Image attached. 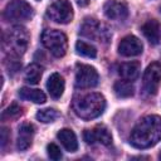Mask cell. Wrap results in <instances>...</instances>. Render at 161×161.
<instances>
[{"instance_id":"obj_1","label":"cell","mask_w":161,"mask_h":161,"mask_svg":"<svg viewBox=\"0 0 161 161\" xmlns=\"http://www.w3.org/2000/svg\"><path fill=\"white\" fill-rule=\"evenodd\" d=\"M161 140V117L156 114L146 116L133 127L130 143L136 148H150Z\"/></svg>"},{"instance_id":"obj_2","label":"cell","mask_w":161,"mask_h":161,"mask_svg":"<svg viewBox=\"0 0 161 161\" xmlns=\"http://www.w3.org/2000/svg\"><path fill=\"white\" fill-rule=\"evenodd\" d=\"M106 99L99 93H89L80 96L73 101V111L82 119H93L103 113Z\"/></svg>"},{"instance_id":"obj_3","label":"cell","mask_w":161,"mask_h":161,"mask_svg":"<svg viewBox=\"0 0 161 161\" xmlns=\"http://www.w3.org/2000/svg\"><path fill=\"white\" fill-rule=\"evenodd\" d=\"M29 44V33L23 26H13L3 36V49L9 57H20L25 53Z\"/></svg>"},{"instance_id":"obj_4","label":"cell","mask_w":161,"mask_h":161,"mask_svg":"<svg viewBox=\"0 0 161 161\" xmlns=\"http://www.w3.org/2000/svg\"><path fill=\"white\" fill-rule=\"evenodd\" d=\"M43 45L57 58L63 57L67 53L68 39L64 33L57 29H47L42 34Z\"/></svg>"},{"instance_id":"obj_5","label":"cell","mask_w":161,"mask_h":161,"mask_svg":"<svg viewBox=\"0 0 161 161\" xmlns=\"http://www.w3.org/2000/svg\"><path fill=\"white\" fill-rule=\"evenodd\" d=\"M31 18L33 8L26 0H11L4 10V19L6 21H28Z\"/></svg>"},{"instance_id":"obj_6","label":"cell","mask_w":161,"mask_h":161,"mask_svg":"<svg viewBox=\"0 0 161 161\" xmlns=\"http://www.w3.org/2000/svg\"><path fill=\"white\" fill-rule=\"evenodd\" d=\"M47 16L58 24H68L73 19V9L68 0H54L47 9Z\"/></svg>"},{"instance_id":"obj_7","label":"cell","mask_w":161,"mask_h":161,"mask_svg":"<svg viewBox=\"0 0 161 161\" xmlns=\"http://www.w3.org/2000/svg\"><path fill=\"white\" fill-rule=\"evenodd\" d=\"M80 34L96 42L107 43L111 38L109 29L96 19H86L80 26Z\"/></svg>"},{"instance_id":"obj_8","label":"cell","mask_w":161,"mask_h":161,"mask_svg":"<svg viewBox=\"0 0 161 161\" xmlns=\"http://www.w3.org/2000/svg\"><path fill=\"white\" fill-rule=\"evenodd\" d=\"M142 84H143V91L147 94L155 96L157 93L161 84V64L155 62L146 68L142 78Z\"/></svg>"},{"instance_id":"obj_9","label":"cell","mask_w":161,"mask_h":161,"mask_svg":"<svg viewBox=\"0 0 161 161\" xmlns=\"http://www.w3.org/2000/svg\"><path fill=\"white\" fill-rule=\"evenodd\" d=\"M99 75L96 68L88 64H77L75 68V87L77 88H92L98 84Z\"/></svg>"},{"instance_id":"obj_10","label":"cell","mask_w":161,"mask_h":161,"mask_svg":"<svg viewBox=\"0 0 161 161\" xmlns=\"http://www.w3.org/2000/svg\"><path fill=\"white\" fill-rule=\"evenodd\" d=\"M143 45L141 40L135 35L125 36L118 44V53L123 57H136L142 53Z\"/></svg>"},{"instance_id":"obj_11","label":"cell","mask_w":161,"mask_h":161,"mask_svg":"<svg viewBox=\"0 0 161 161\" xmlns=\"http://www.w3.org/2000/svg\"><path fill=\"white\" fill-rule=\"evenodd\" d=\"M103 13L108 19L123 20L128 15V6L119 0H107L103 5Z\"/></svg>"},{"instance_id":"obj_12","label":"cell","mask_w":161,"mask_h":161,"mask_svg":"<svg viewBox=\"0 0 161 161\" xmlns=\"http://www.w3.org/2000/svg\"><path fill=\"white\" fill-rule=\"evenodd\" d=\"M141 31L142 34L146 36V39L148 40V43L151 45H157L160 43L161 39V26L160 23L155 19H148L147 21H145L141 26Z\"/></svg>"},{"instance_id":"obj_13","label":"cell","mask_w":161,"mask_h":161,"mask_svg":"<svg viewBox=\"0 0 161 161\" xmlns=\"http://www.w3.org/2000/svg\"><path fill=\"white\" fill-rule=\"evenodd\" d=\"M33 137H34V127L30 123H23L19 127V132H18V141H16L18 148L20 151L28 150L31 146Z\"/></svg>"},{"instance_id":"obj_14","label":"cell","mask_w":161,"mask_h":161,"mask_svg":"<svg viewBox=\"0 0 161 161\" xmlns=\"http://www.w3.org/2000/svg\"><path fill=\"white\" fill-rule=\"evenodd\" d=\"M64 87H65L64 79L59 73L50 74V77L48 78V82H47V89L53 98H55V99L60 98L64 92Z\"/></svg>"},{"instance_id":"obj_15","label":"cell","mask_w":161,"mask_h":161,"mask_svg":"<svg viewBox=\"0 0 161 161\" xmlns=\"http://www.w3.org/2000/svg\"><path fill=\"white\" fill-rule=\"evenodd\" d=\"M58 140L63 145V147L69 152H75L78 150V141L75 133L69 128H63L57 133Z\"/></svg>"},{"instance_id":"obj_16","label":"cell","mask_w":161,"mask_h":161,"mask_svg":"<svg viewBox=\"0 0 161 161\" xmlns=\"http://www.w3.org/2000/svg\"><path fill=\"white\" fill-rule=\"evenodd\" d=\"M140 70H141V64L137 60H132V62H127L119 65L118 68V73L119 75L126 79V80H135L137 79V77L140 75Z\"/></svg>"},{"instance_id":"obj_17","label":"cell","mask_w":161,"mask_h":161,"mask_svg":"<svg viewBox=\"0 0 161 161\" xmlns=\"http://www.w3.org/2000/svg\"><path fill=\"white\" fill-rule=\"evenodd\" d=\"M19 97L21 99L31 101L34 103H40V104L47 101L44 92H42L40 89H34V88H29V87H21L19 89Z\"/></svg>"},{"instance_id":"obj_18","label":"cell","mask_w":161,"mask_h":161,"mask_svg":"<svg viewBox=\"0 0 161 161\" xmlns=\"http://www.w3.org/2000/svg\"><path fill=\"white\" fill-rule=\"evenodd\" d=\"M113 91H114L117 97H119V98H128V97L133 96L135 87H133V84L130 80L122 79V80H117L114 83Z\"/></svg>"},{"instance_id":"obj_19","label":"cell","mask_w":161,"mask_h":161,"mask_svg":"<svg viewBox=\"0 0 161 161\" xmlns=\"http://www.w3.org/2000/svg\"><path fill=\"white\" fill-rule=\"evenodd\" d=\"M42 74H43L42 67L34 63L26 68L25 74H24V79H25V82H28L30 84H38L40 78H42Z\"/></svg>"},{"instance_id":"obj_20","label":"cell","mask_w":161,"mask_h":161,"mask_svg":"<svg viewBox=\"0 0 161 161\" xmlns=\"http://www.w3.org/2000/svg\"><path fill=\"white\" fill-rule=\"evenodd\" d=\"M94 131V135H96V140L97 142L104 145V146H109L112 143V136H111V132L108 131V128L103 125H98L93 128Z\"/></svg>"},{"instance_id":"obj_21","label":"cell","mask_w":161,"mask_h":161,"mask_svg":"<svg viewBox=\"0 0 161 161\" xmlns=\"http://www.w3.org/2000/svg\"><path fill=\"white\" fill-rule=\"evenodd\" d=\"M75 50L82 57H87V58H96L97 57V49L92 44L86 43L83 40H78L75 43Z\"/></svg>"},{"instance_id":"obj_22","label":"cell","mask_w":161,"mask_h":161,"mask_svg":"<svg viewBox=\"0 0 161 161\" xmlns=\"http://www.w3.org/2000/svg\"><path fill=\"white\" fill-rule=\"evenodd\" d=\"M59 116L58 111L54 109V108H44V109H40L36 113V119L43 122V123H50L53 122L57 117Z\"/></svg>"},{"instance_id":"obj_23","label":"cell","mask_w":161,"mask_h":161,"mask_svg":"<svg viewBox=\"0 0 161 161\" xmlns=\"http://www.w3.org/2000/svg\"><path fill=\"white\" fill-rule=\"evenodd\" d=\"M21 113V107L20 106H18L16 103H13L8 109H5L4 112H3V116H1V118L3 119H6V118H13V117H16V116H19Z\"/></svg>"},{"instance_id":"obj_24","label":"cell","mask_w":161,"mask_h":161,"mask_svg":"<svg viewBox=\"0 0 161 161\" xmlns=\"http://www.w3.org/2000/svg\"><path fill=\"white\" fill-rule=\"evenodd\" d=\"M47 151H48V156L52 160L57 161V160H60L62 158V151H60V148L55 143H49L47 146Z\"/></svg>"},{"instance_id":"obj_25","label":"cell","mask_w":161,"mask_h":161,"mask_svg":"<svg viewBox=\"0 0 161 161\" xmlns=\"http://www.w3.org/2000/svg\"><path fill=\"white\" fill-rule=\"evenodd\" d=\"M83 138H84V141H86L88 145H93L94 142H97L96 135H94V131H93V130H84V132H83Z\"/></svg>"},{"instance_id":"obj_26","label":"cell","mask_w":161,"mask_h":161,"mask_svg":"<svg viewBox=\"0 0 161 161\" xmlns=\"http://www.w3.org/2000/svg\"><path fill=\"white\" fill-rule=\"evenodd\" d=\"M9 140H10V133H9V131H8L6 127H3V128H1V147H3V148L6 146V143L9 142Z\"/></svg>"},{"instance_id":"obj_27","label":"cell","mask_w":161,"mask_h":161,"mask_svg":"<svg viewBox=\"0 0 161 161\" xmlns=\"http://www.w3.org/2000/svg\"><path fill=\"white\" fill-rule=\"evenodd\" d=\"M75 3L78 4V6H87L89 4V0H75Z\"/></svg>"},{"instance_id":"obj_28","label":"cell","mask_w":161,"mask_h":161,"mask_svg":"<svg viewBox=\"0 0 161 161\" xmlns=\"http://www.w3.org/2000/svg\"><path fill=\"white\" fill-rule=\"evenodd\" d=\"M158 158H160V160H161V152H160V155H158Z\"/></svg>"},{"instance_id":"obj_29","label":"cell","mask_w":161,"mask_h":161,"mask_svg":"<svg viewBox=\"0 0 161 161\" xmlns=\"http://www.w3.org/2000/svg\"><path fill=\"white\" fill-rule=\"evenodd\" d=\"M36 1H39V0H36Z\"/></svg>"},{"instance_id":"obj_30","label":"cell","mask_w":161,"mask_h":161,"mask_svg":"<svg viewBox=\"0 0 161 161\" xmlns=\"http://www.w3.org/2000/svg\"><path fill=\"white\" fill-rule=\"evenodd\" d=\"M160 10H161V9H160Z\"/></svg>"}]
</instances>
